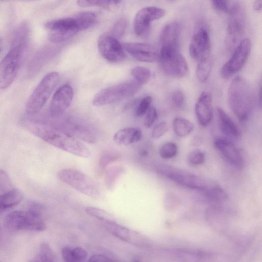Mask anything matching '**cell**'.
I'll use <instances>...</instances> for the list:
<instances>
[{
    "label": "cell",
    "mask_w": 262,
    "mask_h": 262,
    "mask_svg": "<svg viewBox=\"0 0 262 262\" xmlns=\"http://www.w3.org/2000/svg\"><path fill=\"white\" fill-rule=\"evenodd\" d=\"M45 26L50 31L49 40L54 43L67 41L81 31L75 16L49 21Z\"/></svg>",
    "instance_id": "cell-10"
},
{
    "label": "cell",
    "mask_w": 262,
    "mask_h": 262,
    "mask_svg": "<svg viewBox=\"0 0 262 262\" xmlns=\"http://www.w3.org/2000/svg\"><path fill=\"white\" fill-rule=\"evenodd\" d=\"M23 198L22 193L13 189L0 194V213L18 204Z\"/></svg>",
    "instance_id": "cell-24"
},
{
    "label": "cell",
    "mask_w": 262,
    "mask_h": 262,
    "mask_svg": "<svg viewBox=\"0 0 262 262\" xmlns=\"http://www.w3.org/2000/svg\"><path fill=\"white\" fill-rule=\"evenodd\" d=\"M165 10L156 6H148L142 8L136 14L134 20V30L135 34L141 36L149 30L151 23L163 17Z\"/></svg>",
    "instance_id": "cell-14"
},
{
    "label": "cell",
    "mask_w": 262,
    "mask_h": 262,
    "mask_svg": "<svg viewBox=\"0 0 262 262\" xmlns=\"http://www.w3.org/2000/svg\"><path fill=\"white\" fill-rule=\"evenodd\" d=\"M218 123L221 131L230 138L237 139L241 136L239 128L232 119L221 107L216 108Z\"/></svg>",
    "instance_id": "cell-21"
},
{
    "label": "cell",
    "mask_w": 262,
    "mask_h": 262,
    "mask_svg": "<svg viewBox=\"0 0 262 262\" xmlns=\"http://www.w3.org/2000/svg\"><path fill=\"white\" fill-rule=\"evenodd\" d=\"M226 44L227 49L234 50L240 42L246 26V13L244 7L239 3L231 5L228 13Z\"/></svg>",
    "instance_id": "cell-9"
},
{
    "label": "cell",
    "mask_w": 262,
    "mask_h": 262,
    "mask_svg": "<svg viewBox=\"0 0 262 262\" xmlns=\"http://www.w3.org/2000/svg\"><path fill=\"white\" fill-rule=\"evenodd\" d=\"M86 213L103 222H115V217L108 212L94 207H88L85 208Z\"/></svg>",
    "instance_id": "cell-31"
},
{
    "label": "cell",
    "mask_w": 262,
    "mask_h": 262,
    "mask_svg": "<svg viewBox=\"0 0 262 262\" xmlns=\"http://www.w3.org/2000/svg\"><path fill=\"white\" fill-rule=\"evenodd\" d=\"M168 130L166 122L163 121L157 125L152 129L151 136L154 139H158L163 136Z\"/></svg>",
    "instance_id": "cell-41"
},
{
    "label": "cell",
    "mask_w": 262,
    "mask_h": 262,
    "mask_svg": "<svg viewBox=\"0 0 262 262\" xmlns=\"http://www.w3.org/2000/svg\"><path fill=\"white\" fill-rule=\"evenodd\" d=\"M88 262H114L112 259L103 254H94L91 256Z\"/></svg>",
    "instance_id": "cell-43"
},
{
    "label": "cell",
    "mask_w": 262,
    "mask_h": 262,
    "mask_svg": "<svg viewBox=\"0 0 262 262\" xmlns=\"http://www.w3.org/2000/svg\"><path fill=\"white\" fill-rule=\"evenodd\" d=\"M142 86L135 80H130L105 88L95 95L93 104L100 106L118 102L134 95Z\"/></svg>",
    "instance_id": "cell-7"
},
{
    "label": "cell",
    "mask_w": 262,
    "mask_h": 262,
    "mask_svg": "<svg viewBox=\"0 0 262 262\" xmlns=\"http://www.w3.org/2000/svg\"><path fill=\"white\" fill-rule=\"evenodd\" d=\"M139 154L142 156H146L148 154V152L144 149L141 150L139 152Z\"/></svg>",
    "instance_id": "cell-46"
},
{
    "label": "cell",
    "mask_w": 262,
    "mask_h": 262,
    "mask_svg": "<svg viewBox=\"0 0 262 262\" xmlns=\"http://www.w3.org/2000/svg\"><path fill=\"white\" fill-rule=\"evenodd\" d=\"M25 126L32 134L59 149L79 157L91 156L90 150L82 142L62 130L33 120L27 121Z\"/></svg>",
    "instance_id": "cell-1"
},
{
    "label": "cell",
    "mask_w": 262,
    "mask_h": 262,
    "mask_svg": "<svg viewBox=\"0 0 262 262\" xmlns=\"http://www.w3.org/2000/svg\"><path fill=\"white\" fill-rule=\"evenodd\" d=\"M152 101V98L147 96L143 98L139 103L135 110V115L137 117H142L147 113Z\"/></svg>",
    "instance_id": "cell-37"
},
{
    "label": "cell",
    "mask_w": 262,
    "mask_h": 262,
    "mask_svg": "<svg viewBox=\"0 0 262 262\" xmlns=\"http://www.w3.org/2000/svg\"><path fill=\"white\" fill-rule=\"evenodd\" d=\"M160 68L167 76L172 78H182L188 72L187 61L179 52L170 56L159 58Z\"/></svg>",
    "instance_id": "cell-16"
},
{
    "label": "cell",
    "mask_w": 262,
    "mask_h": 262,
    "mask_svg": "<svg viewBox=\"0 0 262 262\" xmlns=\"http://www.w3.org/2000/svg\"><path fill=\"white\" fill-rule=\"evenodd\" d=\"M180 24L172 21L165 26L161 34V49L158 58L170 56L179 53Z\"/></svg>",
    "instance_id": "cell-12"
},
{
    "label": "cell",
    "mask_w": 262,
    "mask_h": 262,
    "mask_svg": "<svg viewBox=\"0 0 262 262\" xmlns=\"http://www.w3.org/2000/svg\"><path fill=\"white\" fill-rule=\"evenodd\" d=\"M202 142V140L201 138L198 136H196L195 137H194L192 141V144L195 146L200 145V144H201Z\"/></svg>",
    "instance_id": "cell-45"
},
{
    "label": "cell",
    "mask_w": 262,
    "mask_h": 262,
    "mask_svg": "<svg viewBox=\"0 0 262 262\" xmlns=\"http://www.w3.org/2000/svg\"><path fill=\"white\" fill-rule=\"evenodd\" d=\"M251 48L252 43L249 38H245L241 40L231 57L222 67V77L227 79L238 72L246 63Z\"/></svg>",
    "instance_id": "cell-11"
},
{
    "label": "cell",
    "mask_w": 262,
    "mask_h": 262,
    "mask_svg": "<svg viewBox=\"0 0 262 262\" xmlns=\"http://www.w3.org/2000/svg\"><path fill=\"white\" fill-rule=\"evenodd\" d=\"M211 55L198 61L196 74L197 78L200 82L203 83L207 81L211 71Z\"/></svg>",
    "instance_id": "cell-27"
},
{
    "label": "cell",
    "mask_w": 262,
    "mask_h": 262,
    "mask_svg": "<svg viewBox=\"0 0 262 262\" xmlns=\"http://www.w3.org/2000/svg\"><path fill=\"white\" fill-rule=\"evenodd\" d=\"M212 99L209 92L204 91L199 96L195 104V113L200 125L206 127L213 116Z\"/></svg>",
    "instance_id": "cell-20"
},
{
    "label": "cell",
    "mask_w": 262,
    "mask_h": 262,
    "mask_svg": "<svg viewBox=\"0 0 262 262\" xmlns=\"http://www.w3.org/2000/svg\"><path fill=\"white\" fill-rule=\"evenodd\" d=\"M0 262H2V261L0 260Z\"/></svg>",
    "instance_id": "cell-49"
},
{
    "label": "cell",
    "mask_w": 262,
    "mask_h": 262,
    "mask_svg": "<svg viewBox=\"0 0 262 262\" xmlns=\"http://www.w3.org/2000/svg\"><path fill=\"white\" fill-rule=\"evenodd\" d=\"M97 43L100 54L106 60L111 62H118L125 58L122 45L111 35H101L98 38Z\"/></svg>",
    "instance_id": "cell-13"
},
{
    "label": "cell",
    "mask_w": 262,
    "mask_h": 262,
    "mask_svg": "<svg viewBox=\"0 0 262 262\" xmlns=\"http://www.w3.org/2000/svg\"><path fill=\"white\" fill-rule=\"evenodd\" d=\"M190 56L195 61L209 56L211 55V43L207 31L200 28L193 35L189 46Z\"/></svg>",
    "instance_id": "cell-17"
},
{
    "label": "cell",
    "mask_w": 262,
    "mask_h": 262,
    "mask_svg": "<svg viewBox=\"0 0 262 262\" xmlns=\"http://www.w3.org/2000/svg\"><path fill=\"white\" fill-rule=\"evenodd\" d=\"M214 146L230 165L239 169L243 168L244 158L231 140L227 138L217 137L214 141Z\"/></svg>",
    "instance_id": "cell-15"
},
{
    "label": "cell",
    "mask_w": 262,
    "mask_h": 262,
    "mask_svg": "<svg viewBox=\"0 0 262 262\" xmlns=\"http://www.w3.org/2000/svg\"><path fill=\"white\" fill-rule=\"evenodd\" d=\"M42 209L40 204L33 203L27 211L15 210L8 213L4 219V225L13 231H43L46 225L42 216Z\"/></svg>",
    "instance_id": "cell-3"
},
{
    "label": "cell",
    "mask_w": 262,
    "mask_h": 262,
    "mask_svg": "<svg viewBox=\"0 0 262 262\" xmlns=\"http://www.w3.org/2000/svg\"><path fill=\"white\" fill-rule=\"evenodd\" d=\"M25 43L13 46L0 62V89L8 88L19 71Z\"/></svg>",
    "instance_id": "cell-8"
},
{
    "label": "cell",
    "mask_w": 262,
    "mask_h": 262,
    "mask_svg": "<svg viewBox=\"0 0 262 262\" xmlns=\"http://www.w3.org/2000/svg\"><path fill=\"white\" fill-rule=\"evenodd\" d=\"M121 1H78L77 5L80 7H99L109 11L117 8Z\"/></svg>",
    "instance_id": "cell-29"
},
{
    "label": "cell",
    "mask_w": 262,
    "mask_h": 262,
    "mask_svg": "<svg viewBox=\"0 0 262 262\" xmlns=\"http://www.w3.org/2000/svg\"><path fill=\"white\" fill-rule=\"evenodd\" d=\"M133 262H141L138 257H135L133 259Z\"/></svg>",
    "instance_id": "cell-47"
},
{
    "label": "cell",
    "mask_w": 262,
    "mask_h": 262,
    "mask_svg": "<svg viewBox=\"0 0 262 262\" xmlns=\"http://www.w3.org/2000/svg\"><path fill=\"white\" fill-rule=\"evenodd\" d=\"M156 172L163 178L202 193L207 191L214 183L189 171L166 164L158 165Z\"/></svg>",
    "instance_id": "cell-4"
},
{
    "label": "cell",
    "mask_w": 262,
    "mask_h": 262,
    "mask_svg": "<svg viewBox=\"0 0 262 262\" xmlns=\"http://www.w3.org/2000/svg\"><path fill=\"white\" fill-rule=\"evenodd\" d=\"M141 138L142 132L139 128L125 127L116 132L113 140L118 145L126 146L138 142Z\"/></svg>",
    "instance_id": "cell-22"
},
{
    "label": "cell",
    "mask_w": 262,
    "mask_h": 262,
    "mask_svg": "<svg viewBox=\"0 0 262 262\" xmlns=\"http://www.w3.org/2000/svg\"><path fill=\"white\" fill-rule=\"evenodd\" d=\"M1 45H2V41H1V40L0 39V51H1Z\"/></svg>",
    "instance_id": "cell-48"
},
{
    "label": "cell",
    "mask_w": 262,
    "mask_h": 262,
    "mask_svg": "<svg viewBox=\"0 0 262 262\" xmlns=\"http://www.w3.org/2000/svg\"><path fill=\"white\" fill-rule=\"evenodd\" d=\"M62 258L64 262H84L87 257V252L80 247H64L61 250Z\"/></svg>",
    "instance_id": "cell-25"
},
{
    "label": "cell",
    "mask_w": 262,
    "mask_h": 262,
    "mask_svg": "<svg viewBox=\"0 0 262 262\" xmlns=\"http://www.w3.org/2000/svg\"><path fill=\"white\" fill-rule=\"evenodd\" d=\"M212 7L216 10L229 13L231 5L230 2L225 0H213L211 1Z\"/></svg>",
    "instance_id": "cell-42"
},
{
    "label": "cell",
    "mask_w": 262,
    "mask_h": 262,
    "mask_svg": "<svg viewBox=\"0 0 262 262\" xmlns=\"http://www.w3.org/2000/svg\"><path fill=\"white\" fill-rule=\"evenodd\" d=\"M188 161L193 165L203 164L205 161V155L200 149H195L189 152L187 157Z\"/></svg>",
    "instance_id": "cell-36"
},
{
    "label": "cell",
    "mask_w": 262,
    "mask_h": 262,
    "mask_svg": "<svg viewBox=\"0 0 262 262\" xmlns=\"http://www.w3.org/2000/svg\"><path fill=\"white\" fill-rule=\"evenodd\" d=\"M74 96L73 88L69 84L59 87L54 94L49 111L52 116L61 115L70 105Z\"/></svg>",
    "instance_id": "cell-18"
},
{
    "label": "cell",
    "mask_w": 262,
    "mask_h": 262,
    "mask_svg": "<svg viewBox=\"0 0 262 262\" xmlns=\"http://www.w3.org/2000/svg\"><path fill=\"white\" fill-rule=\"evenodd\" d=\"M262 7V1L256 0L253 3V9L257 11H259L261 10Z\"/></svg>",
    "instance_id": "cell-44"
},
{
    "label": "cell",
    "mask_w": 262,
    "mask_h": 262,
    "mask_svg": "<svg viewBox=\"0 0 262 262\" xmlns=\"http://www.w3.org/2000/svg\"><path fill=\"white\" fill-rule=\"evenodd\" d=\"M124 171V168L120 166L110 167L105 171L104 183L107 189L112 190L119 177Z\"/></svg>",
    "instance_id": "cell-28"
},
{
    "label": "cell",
    "mask_w": 262,
    "mask_h": 262,
    "mask_svg": "<svg viewBox=\"0 0 262 262\" xmlns=\"http://www.w3.org/2000/svg\"><path fill=\"white\" fill-rule=\"evenodd\" d=\"M230 107L241 122L248 120L254 104V93L249 83L238 76L231 81L228 91Z\"/></svg>",
    "instance_id": "cell-2"
},
{
    "label": "cell",
    "mask_w": 262,
    "mask_h": 262,
    "mask_svg": "<svg viewBox=\"0 0 262 262\" xmlns=\"http://www.w3.org/2000/svg\"><path fill=\"white\" fill-rule=\"evenodd\" d=\"M123 49L137 60L152 62L158 58L159 54L152 46L138 42H126L122 45Z\"/></svg>",
    "instance_id": "cell-19"
},
{
    "label": "cell",
    "mask_w": 262,
    "mask_h": 262,
    "mask_svg": "<svg viewBox=\"0 0 262 262\" xmlns=\"http://www.w3.org/2000/svg\"><path fill=\"white\" fill-rule=\"evenodd\" d=\"M127 24V21L124 18L117 20L113 26L111 35L117 39L122 37L125 33Z\"/></svg>",
    "instance_id": "cell-35"
},
{
    "label": "cell",
    "mask_w": 262,
    "mask_h": 262,
    "mask_svg": "<svg viewBox=\"0 0 262 262\" xmlns=\"http://www.w3.org/2000/svg\"><path fill=\"white\" fill-rule=\"evenodd\" d=\"M135 80L141 85L147 83L150 80L151 73L149 69L143 67H136L131 70Z\"/></svg>",
    "instance_id": "cell-32"
},
{
    "label": "cell",
    "mask_w": 262,
    "mask_h": 262,
    "mask_svg": "<svg viewBox=\"0 0 262 262\" xmlns=\"http://www.w3.org/2000/svg\"><path fill=\"white\" fill-rule=\"evenodd\" d=\"M59 80V74L56 72L48 73L42 78L28 100L26 106L27 114L34 115L41 110Z\"/></svg>",
    "instance_id": "cell-6"
},
{
    "label": "cell",
    "mask_w": 262,
    "mask_h": 262,
    "mask_svg": "<svg viewBox=\"0 0 262 262\" xmlns=\"http://www.w3.org/2000/svg\"><path fill=\"white\" fill-rule=\"evenodd\" d=\"M57 176L63 183L91 199H98L101 196L99 184L78 170L62 169L59 171Z\"/></svg>",
    "instance_id": "cell-5"
},
{
    "label": "cell",
    "mask_w": 262,
    "mask_h": 262,
    "mask_svg": "<svg viewBox=\"0 0 262 262\" xmlns=\"http://www.w3.org/2000/svg\"><path fill=\"white\" fill-rule=\"evenodd\" d=\"M178 152V146L173 142L164 143L160 148L159 154L164 159H169L175 157Z\"/></svg>",
    "instance_id": "cell-34"
},
{
    "label": "cell",
    "mask_w": 262,
    "mask_h": 262,
    "mask_svg": "<svg viewBox=\"0 0 262 262\" xmlns=\"http://www.w3.org/2000/svg\"><path fill=\"white\" fill-rule=\"evenodd\" d=\"M119 158L120 157L116 154H105L103 155L99 159L96 174L101 176L105 171L107 166L117 161Z\"/></svg>",
    "instance_id": "cell-33"
},
{
    "label": "cell",
    "mask_w": 262,
    "mask_h": 262,
    "mask_svg": "<svg viewBox=\"0 0 262 262\" xmlns=\"http://www.w3.org/2000/svg\"><path fill=\"white\" fill-rule=\"evenodd\" d=\"M30 262H56L55 255L47 243L40 245L38 254Z\"/></svg>",
    "instance_id": "cell-30"
},
{
    "label": "cell",
    "mask_w": 262,
    "mask_h": 262,
    "mask_svg": "<svg viewBox=\"0 0 262 262\" xmlns=\"http://www.w3.org/2000/svg\"><path fill=\"white\" fill-rule=\"evenodd\" d=\"M171 100L176 107L182 108L185 103V95L183 92L180 90L174 91L171 95Z\"/></svg>",
    "instance_id": "cell-39"
},
{
    "label": "cell",
    "mask_w": 262,
    "mask_h": 262,
    "mask_svg": "<svg viewBox=\"0 0 262 262\" xmlns=\"http://www.w3.org/2000/svg\"><path fill=\"white\" fill-rule=\"evenodd\" d=\"M158 118V113L155 107H150L146 113L144 124L146 128H150Z\"/></svg>",
    "instance_id": "cell-40"
},
{
    "label": "cell",
    "mask_w": 262,
    "mask_h": 262,
    "mask_svg": "<svg viewBox=\"0 0 262 262\" xmlns=\"http://www.w3.org/2000/svg\"><path fill=\"white\" fill-rule=\"evenodd\" d=\"M103 225L108 232L115 237L124 242L135 245L136 238L138 237L135 232L117 223L116 222H103Z\"/></svg>",
    "instance_id": "cell-23"
},
{
    "label": "cell",
    "mask_w": 262,
    "mask_h": 262,
    "mask_svg": "<svg viewBox=\"0 0 262 262\" xmlns=\"http://www.w3.org/2000/svg\"><path fill=\"white\" fill-rule=\"evenodd\" d=\"M13 189L8 175L5 170L0 169V191L5 193Z\"/></svg>",
    "instance_id": "cell-38"
},
{
    "label": "cell",
    "mask_w": 262,
    "mask_h": 262,
    "mask_svg": "<svg viewBox=\"0 0 262 262\" xmlns=\"http://www.w3.org/2000/svg\"><path fill=\"white\" fill-rule=\"evenodd\" d=\"M172 128L178 137H184L193 131L194 125L191 121L185 118L177 117L173 121Z\"/></svg>",
    "instance_id": "cell-26"
}]
</instances>
